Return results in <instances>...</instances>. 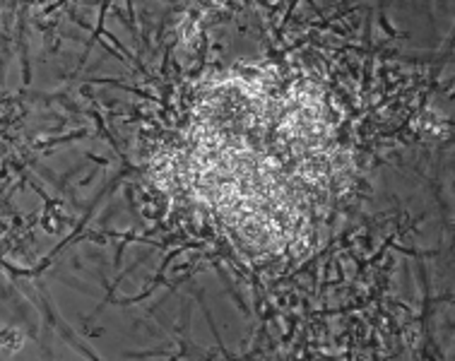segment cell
I'll return each instance as SVG.
<instances>
[{
    "label": "cell",
    "mask_w": 455,
    "mask_h": 361,
    "mask_svg": "<svg viewBox=\"0 0 455 361\" xmlns=\"http://www.w3.org/2000/svg\"><path fill=\"white\" fill-rule=\"evenodd\" d=\"M12 335H15V332H10V330H8V332H5V337H3V351H5V356H10L12 351H15L22 344V337H20V335H17L15 339H12Z\"/></svg>",
    "instance_id": "6da1fadb"
}]
</instances>
